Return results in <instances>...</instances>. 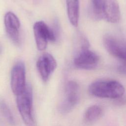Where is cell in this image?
Listing matches in <instances>:
<instances>
[{"instance_id": "obj_7", "label": "cell", "mask_w": 126, "mask_h": 126, "mask_svg": "<svg viewBox=\"0 0 126 126\" xmlns=\"http://www.w3.org/2000/svg\"><path fill=\"white\" fill-rule=\"evenodd\" d=\"M11 88L13 93L16 95L21 94L26 86L25 66L22 62H17L11 71Z\"/></svg>"}, {"instance_id": "obj_2", "label": "cell", "mask_w": 126, "mask_h": 126, "mask_svg": "<svg viewBox=\"0 0 126 126\" xmlns=\"http://www.w3.org/2000/svg\"><path fill=\"white\" fill-rule=\"evenodd\" d=\"M32 88L27 84L21 94L16 96V104L21 117L27 126H35L33 115Z\"/></svg>"}, {"instance_id": "obj_9", "label": "cell", "mask_w": 126, "mask_h": 126, "mask_svg": "<svg viewBox=\"0 0 126 126\" xmlns=\"http://www.w3.org/2000/svg\"><path fill=\"white\" fill-rule=\"evenodd\" d=\"M4 24L8 36L15 44L19 45L20 22L17 16L12 12H7L4 15Z\"/></svg>"}, {"instance_id": "obj_12", "label": "cell", "mask_w": 126, "mask_h": 126, "mask_svg": "<svg viewBox=\"0 0 126 126\" xmlns=\"http://www.w3.org/2000/svg\"><path fill=\"white\" fill-rule=\"evenodd\" d=\"M102 108L98 105H94L86 110L84 117V121L88 124H92L98 120L102 115Z\"/></svg>"}, {"instance_id": "obj_1", "label": "cell", "mask_w": 126, "mask_h": 126, "mask_svg": "<svg viewBox=\"0 0 126 126\" xmlns=\"http://www.w3.org/2000/svg\"><path fill=\"white\" fill-rule=\"evenodd\" d=\"M90 94L100 98H119L125 93L124 86L113 80H99L92 83L89 87Z\"/></svg>"}, {"instance_id": "obj_11", "label": "cell", "mask_w": 126, "mask_h": 126, "mask_svg": "<svg viewBox=\"0 0 126 126\" xmlns=\"http://www.w3.org/2000/svg\"><path fill=\"white\" fill-rule=\"evenodd\" d=\"M67 13L71 24L77 27L79 17V0H66Z\"/></svg>"}, {"instance_id": "obj_3", "label": "cell", "mask_w": 126, "mask_h": 126, "mask_svg": "<svg viewBox=\"0 0 126 126\" xmlns=\"http://www.w3.org/2000/svg\"><path fill=\"white\" fill-rule=\"evenodd\" d=\"M33 30L36 45L39 51L46 48L48 41L54 42L56 40L55 31L42 21L36 22L33 26Z\"/></svg>"}, {"instance_id": "obj_5", "label": "cell", "mask_w": 126, "mask_h": 126, "mask_svg": "<svg viewBox=\"0 0 126 126\" xmlns=\"http://www.w3.org/2000/svg\"><path fill=\"white\" fill-rule=\"evenodd\" d=\"M103 44L107 51L121 62H126V41L111 35L103 38Z\"/></svg>"}, {"instance_id": "obj_8", "label": "cell", "mask_w": 126, "mask_h": 126, "mask_svg": "<svg viewBox=\"0 0 126 126\" xmlns=\"http://www.w3.org/2000/svg\"><path fill=\"white\" fill-rule=\"evenodd\" d=\"M57 66L56 60L49 53L41 55L36 62V67L42 80L46 82Z\"/></svg>"}, {"instance_id": "obj_6", "label": "cell", "mask_w": 126, "mask_h": 126, "mask_svg": "<svg viewBox=\"0 0 126 126\" xmlns=\"http://www.w3.org/2000/svg\"><path fill=\"white\" fill-rule=\"evenodd\" d=\"M99 57L89 49V46H82L79 53L74 60V65L80 69H93L97 66Z\"/></svg>"}, {"instance_id": "obj_13", "label": "cell", "mask_w": 126, "mask_h": 126, "mask_svg": "<svg viewBox=\"0 0 126 126\" xmlns=\"http://www.w3.org/2000/svg\"><path fill=\"white\" fill-rule=\"evenodd\" d=\"M103 0H91L92 15L95 19L97 20L102 18V7Z\"/></svg>"}, {"instance_id": "obj_16", "label": "cell", "mask_w": 126, "mask_h": 126, "mask_svg": "<svg viewBox=\"0 0 126 126\" xmlns=\"http://www.w3.org/2000/svg\"><path fill=\"white\" fill-rule=\"evenodd\" d=\"M1 51H2V48H1V45L0 44V54L1 52Z\"/></svg>"}, {"instance_id": "obj_15", "label": "cell", "mask_w": 126, "mask_h": 126, "mask_svg": "<svg viewBox=\"0 0 126 126\" xmlns=\"http://www.w3.org/2000/svg\"><path fill=\"white\" fill-rule=\"evenodd\" d=\"M117 70L120 73L126 75V62H121L118 65Z\"/></svg>"}, {"instance_id": "obj_14", "label": "cell", "mask_w": 126, "mask_h": 126, "mask_svg": "<svg viewBox=\"0 0 126 126\" xmlns=\"http://www.w3.org/2000/svg\"><path fill=\"white\" fill-rule=\"evenodd\" d=\"M0 110L10 125L14 126L15 121L13 115L6 103L3 100L0 101Z\"/></svg>"}, {"instance_id": "obj_4", "label": "cell", "mask_w": 126, "mask_h": 126, "mask_svg": "<svg viewBox=\"0 0 126 126\" xmlns=\"http://www.w3.org/2000/svg\"><path fill=\"white\" fill-rule=\"evenodd\" d=\"M79 86L73 80L68 81L65 88V97L59 106V111L62 114H66L71 111L77 104L79 99Z\"/></svg>"}, {"instance_id": "obj_10", "label": "cell", "mask_w": 126, "mask_h": 126, "mask_svg": "<svg viewBox=\"0 0 126 126\" xmlns=\"http://www.w3.org/2000/svg\"><path fill=\"white\" fill-rule=\"evenodd\" d=\"M102 18L112 23L119 22L121 11L119 5L116 0H103L102 7Z\"/></svg>"}]
</instances>
